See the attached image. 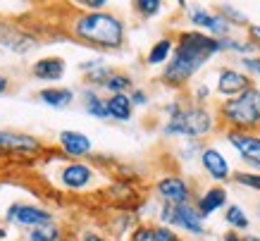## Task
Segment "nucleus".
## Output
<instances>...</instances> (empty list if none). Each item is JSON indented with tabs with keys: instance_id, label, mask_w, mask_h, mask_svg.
I'll use <instances>...</instances> for the list:
<instances>
[{
	"instance_id": "1",
	"label": "nucleus",
	"mask_w": 260,
	"mask_h": 241,
	"mask_svg": "<svg viewBox=\"0 0 260 241\" xmlns=\"http://www.w3.org/2000/svg\"><path fill=\"white\" fill-rule=\"evenodd\" d=\"M220 53V41L208 36L205 32H198V29L179 32L174 39V55L167 63V67H162L160 72V81L170 88H184Z\"/></svg>"
},
{
	"instance_id": "2",
	"label": "nucleus",
	"mask_w": 260,
	"mask_h": 241,
	"mask_svg": "<svg viewBox=\"0 0 260 241\" xmlns=\"http://www.w3.org/2000/svg\"><path fill=\"white\" fill-rule=\"evenodd\" d=\"M67 32L72 39L98 50H119L126 41V24L112 12H79L72 17Z\"/></svg>"
},
{
	"instance_id": "3",
	"label": "nucleus",
	"mask_w": 260,
	"mask_h": 241,
	"mask_svg": "<svg viewBox=\"0 0 260 241\" xmlns=\"http://www.w3.org/2000/svg\"><path fill=\"white\" fill-rule=\"evenodd\" d=\"M217 122L227 132H260V86L217 105Z\"/></svg>"
},
{
	"instance_id": "4",
	"label": "nucleus",
	"mask_w": 260,
	"mask_h": 241,
	"mask_svg": "<svg viewBox=\"0 0 260 241\" xmlns=\"http://www.w3.org/2000/svg\"><path fill=\"white\" fill-rule=\"evenodd\" d=\"M217 112L208 110L205 105H181V110L174 117H167V122L162 125V134L165 136H181L189 141H201L208 139L210 134L217 129Z\"/></svg>"
},
{
	"instance_id": "5",
	"label": "nucleus",
	"mask_w": 260,
	"mask_h": 241,
	"mask_svg": "<svg viewBox=\"0 0 260 241\" xmlns=\"http://www.w3.org/2000/svg\"><path fill=\"white\" fill-rule=\"evenodd\" d=\"M160 225H167L172 229H181L193 236H203L205 234V218L198 213L196 203H162L160 205Z\"/></svg>"
},
{
	"instance_id": "6",
	"label": "nucleus",
	"mask_w": 260,
	"mask_h": 241,
	"mask_svg": "<svg viewBox=\"0 0 260 241\" xmlns=\"http://www.w3.org/2000/svg\"><path fill=\"white\" fill-rule=\"evenodd\" d=\"M55 182L57 187L64 189V191L81 194V191H88V189L95 187L98 172H95L93 165L84 163V160H67V158H62V165L57 170Z\"/></svg>"
},
{
	"instance_id": "7",
	"label": "nucleus",
	"mask_w": 260,
	"mask_h": 241,
	"mask_svg": "<svg viewBox=\"0 0 260 241\" xmlns=\"http://www.w3.org/2000/svg\"><path fill=\"white\" fill-rule=\"evenodd\" d=\"M46 153V146L39 136L15 129H0V158H22L34 160Z\"/></svg>"
},
{
	"instance_id": "8",
	"label": "nucleus",
	"mask_w": 260,
	"mask_h": 241,
	"mask_svg": "<svg viewBox=\"0 0 260 241\" xmlns=\"http://www.w3.org/2000/svg\"><path fill=\"white\" fill-rule=\"evenodd\" d=\"M5 222L8 225H15L19 229H26L31 232L41 225H48V222H55L53 213L43 205H36V203H24V201H12L5 208Z\"/></svg>"
},
{
	"instance_id": "9",
	"label": "nucleus",
	"mask_w": 260,
	"mask_h": 241,
	"mask_svg": "<svg viewBox=\"0 0 260 241\" xmlns=\"http://www.w3.org/2000/svg\"><path fill=\"white\" fill-rule=\"evenodd\" d=\"M224 139L248 165V170L260 172V132H224Z\"/></svg>"
},
{
	"instance_id": "10",
	"label": "nucleus",
	"mask_w": 260,
	"mask_h": 241,
	"mask_svg": "<svg viewBox=\"0 0 260 241\" xmlns=\"http://www.w3.org/2000/svg\"><path fill=\"white\" fill-rule=\"evenodd\" d=\"M253 84V79L246 74L244 70H237V67H222L220 72H217V84H215V91H217V96H222L224 101H229V98H237V96H241L244 91H248Z\"/></svg>"
},
{
	"instance_id": "11",
	"label": "nucleus",
	"mask_w": 260,
	"mask_h": 241,
	"mask_svg": "<svg viewBox=\"0 0 260 241\" xmlns=\"http://www.w3.org/2000/svg\"><path fill=\"white\" fill-rule=\"evenodd\" d=\"M57 148L67 160H84L93 153V141L84 132L77 129H62L57 134Z\"/></svg>"
},
{
	"instance_id": "12",
	"label": "nucleus",
	"mask_w": 260,
	"mask_h": 241,
	"mask_svg": "<svg viewBox=\"0 0 260 241\" xmlns=\"http://www.w3.org/2000/svg\"><path fill=\"white\" fill-rule=\"evenodd\" d=\"M155 194L162 198V203H174V205H181V203H191V184L179 174H165L155 182Z\"/></svg>"
},
{
	"instance_id": "13",
	"label": "nucleus",
	"mask_w": 260,
	"mask_h": 241,
	"mask_svg": "<svg viewBox=\"0 0 260 241\" xmlns=\"http://www.w3.org/2000/svg\"><path fill=\"white\" fill-rule=\"evenodd\" d=\"M201 167H203L205 174L213 179V182H217V184L229 182V179H232V174H234V172H232L229 160L224 158V153H222L217 146L201 148Z\"/></svg>"
},
{
	"instance_id": "14",
	"label": "nucleus",
	"mask_w": 260,
	"mask_h": 241,
	"mask_svg": "<svg viewBox=\"0 0 260 241\" xmlns=\"http://www.w3.org/2000/svg\"><path fill=\"white\" fill-rule=\"evenodd\" d=\"M227 201H229L227 189L222 187V184H213V187L205 189L203 194L196 198V208H198V213H201V215L208 220L210 215H215L217 210L227 208V205H229Z\"/></svg>"
},
{
	"instance_id": "15",
	"label": "nucleus",
	"mask_w": 260,
	"mask_h": 241,
	"mask_svg": "<svg viewBox=\"0 0 260 241\" xmlns=\"http://www.w3.org/2000/svg\"><path fill=\"white\" fill-rule=\"evenodd\" d=\"M67 72V63L57 55H48V57H41L31 65V77L36 81H60Z\"/></svg>"
},
{
	"instance_id": "16",
	"label": "nucleus",
	"mask_w": 260,
	"mask_h": 241,
	"mask_svg": "<svg viewBox=\"0 0 260 241\" xmlns=\"http://www.w3.org/2000/svg\"><path fill=\"white\" fill-rule=\"evenodd\" d=\"M74 91H72L70 86H48V88H41L39 94H36V98H39L43 105H48V108L53 110H64L70 108L72 101H74Z\"/></svg>"
},
{
	"instance_id": "17",
	"label": "nucleus",
	"mask_w": 260,
	"mask_h": 241,
	"mask_svg": "<svg viewBox=\"0 0 260 241\" xmlns=\"http://www.w3.org/2000/svg\"><path fill=\"white\" fill-rule=\"evenodd\" d=\"M174 55V39L172 36H162L158 39L153 46H150L148 55H146V65L148 67H160V65H167Z\"/></svg>"
},
{
	"instance_id": "18",
	"label": "nucleus",
	"mask_w": 260,
	"mask_h": 241,
	"mask_svg": "<svg viewBox=\"0 0 260 241\" xmlns=\"http://www.w3.org/2000/svg\"><path fill=\"white\" fill-rule=\"evenodd\" d=\"M105 103H108L110 119H115V122H129V119L134 117V103H132L129 94L108 96V98H105Z\"/></svg>"
},
{
	"instance_id": "19",
	"label": "nucleus",
	"mask_w": 260,
	"mask_h": 241,
	"mask_svg": "<svg viewBox=\"0 0 260 241\" xmlns=\"http://www.w3.org/2000/svg\"><path fill=\"white\" fill-rule=\"evenodd\" d=\"M81 98H84V110H86V115H91L93 119H110L108 103H105V98H101L98 88H93V86L84 88V91H81Z\"/></svg>"
},
{
	"instance_id": "20",
	"label": "nucleus",
	"mask_w": 260,
	"mask_h": 241,
	"mask_svg": "<svg viewBox=\"0 0 260 241\" xmlns=\"http://www.w3.org/2000/svg\"><path fill=\"white\" fill-rule=\"evenodd\" d=\"M81 74L95 88V86H103L110 79L112 70L105 63H101V60H88V63H81Z\"/></svg>"
},
{
	"instance_id": "21",
	"label": "nucleus",
	"mask_w": 260,
	"mask_h": 241,
	"mask_svg": "<svg viewBox=\"0 0 260 241\" xmlns=\"http://www.w3.org/2000/svg\"><path fill=\"white\" fill-rule=\"evenodd\" d=\"M224 222L229 225L232 232H237V234L251 229V218L246 215V210L239 203H229L227 208H224Z\"/></svg>"
},
{
	"instance_id": "22",
	"label": "nucleus",
	"mask_w": 260,
	"mask_h": 241,
	"mask_svg": "<svg viewBox=\"0 0 260 241\" xmlns=\"http://www.w3.org/2000/svg\"><path fill=\"white\" fill-rule=\"evenodd\" d=\"M26 241H62V227L57 222L41 225L31 232H26Z\"/></svg>"
},
{
	"instance_id": "23",
	"label": "nucleus",
	"mask_w": 260,
	"mask_h": 241,
	"mask_svg": "<svg viewBox=\"0 0 260 241\" xmlns=\"http://www.w3.org/2000/svg\"><path fill=\"white\" fill-rule=\"evenodd\" d=\"M103 88H105L110 96L129 94V91L134 88V81H132V77H129V74H124V72H112L110 79L103 84Z\"/></svg>"
},
{
	"instance_id": "24",
	"label": "nucleus",
	"mask_w": 260,
	"mask_h": 241,
	"mask_svg": "<svg viewBox=\"0 0 260 241\" xmlns=\"http://www.w3.org/2000/svg\"><path fill=\"white\" fill-rule=\"evenodd\" d=\"M217 12H220V15L224 17V19H227V22L232 24V26H246V29L251 26V22H248V17H246L239 8H234V5H229V3H220V5H217Z\"/></svg>"
},
{
	"instance_id": "25",
	"label": "nucleus",
	"mask_w": 260,
	"mask_h": 241,
	"mask_svg": "<svg viewBox=\"0 0 260 241\" xmlns=\"http://www.w3.org/2000/svg\"><path fill=\"white\" fill-rule=\"evenodd\" d=\"M186 17H189V22L196 26L198 32H205V26H208L210 17H213V10H208L205 5H189L186 8Z\"/></svg>"
},
{
	"instance_id": "26",
	"label": "nucleus",
	"mask_w": 260,
	"mask_h": 241,
	"mask_svg": "<svg viewBox=\"0 0 260 241\" xmlns=\"http://www.w3.org/2000/svg\"><path fill=\"white\" fill-rule=\"evenodd\" d=\"M232 182L239 184L244 189H251V191H258L260 194V172H251V170H237L232 174Z\"/></svg>"
},
{
	"instance_id": "27",
	"label": "nucleus",
	"mask_w": 260,
	"mask_h": 241,
	"mask_svg": "<svg viewBox=\"0 0 260 241\" xmlns=\"http://www.w3.org/2000/svg\"><path fill=\"white\" fill-rule=\"evenodd\" d=\"M134 10L141 17H158L162 12V3L160 0H136Z\"/></svg>"
},
{
	"instance_id": "28",
	"label": "nucleus",
	"mask_w": 260,
	"mask_h": 241,
	"mask_svg": "<svg viewBox=\"0 0 260 241\" xmlns=\"http://www.w3.org/2000/svg\"><path fill=\"white\" fill-rule=\"evenodd\" d=\"M241 67L248 77H260V55H251V57H241Z\"/></svg>"
},
{
	"instance_id": "29",
	"label": "nucleus",
	"mask_w": 260,
	"mask_h": 241,
	"mask_svg": "<svg viewBox=\"0 0 260 241\" xmlns=\"http://www.w3.org/2000/svg\"><path fill=\"white\" fill-rule=\"evenodd\" d=\"M155 241H184L172 227L167 225H155Z\"/></svg>"
},
{
	"instance_id": "30",
	"label": "nucleus",
	"mask_w": 260,
	"mask_h": 241,
	"mask_svg": "<svg viewBox=\"0 0 260 241\" xmlns=\"http://www.w3.org/2000/svg\"><path fill=\"white\" fill-rule=\"evenodd\" d=\"M129 98H132V103H134V108H143V105H148V94L143 91V88H132L129 91Z\"/></svg>"
},
{
	"instance_id": "31",
	"label": "nucleus",
	"mask_w": 260,
	"mask_h": 241,
	"mask_svg": "<svg viewBox=\"0 0 260 241\" xmlns=\"http://www.w3.org/2000/svg\"><path fill=\"white\" fill-rule=\"evenodd\" d=\"M208 98H210V88H208V84H198L196 88H193V101H196L198 105H203Z\"/></svg>"
},
{
	"instance_id": "32",
	"label": "nucleus",
	"mask_w": 260,
	"mask_h": 241,
	"mask_svg": "<svg viewBox=\"0 0 260 241\" xmlns=\"http://www.w3.org/2000/svg\"><path fill=\"white\" fill-rule=\"evenodd\" d=\"M246 32H248V41L255 46V50H260V24H251Z\"/></svg>"
},
{
	"instance_id": "33",
	"label": "nucleus",
	"mask_w": 260,
	"mask_h": 241,
	"mask_svg": "<svg viewBox=\"0 0 260 241\" xmlns=\"http://www.w3.org/2000/svg\"><path fill=\"white\" fill-rule=\"evenodd\" d=\"M81 5L88 8L91 12H103V8L108 5V0H81Z\"/></svg>"
},
{
	"instance_id": "34",
	"label": "nucleus",
	"mask_w": 260,
	"mask_h": 241,
	"mask_svg": "<svg viewBox=\"0 0 260 241\" xmlns=\"http://www.w3.org/2000/svg\"><path fill=\"white\" fill-rule=\"evenodd\" d=\"M81 241H112V239H108V236H103V234H98V232H86L81 236Z\"/></svg>"
},
{
	"instance_id": "35",
	"label": "nucleus",
	"mask_w": 260,
	"mask_h": 241,
	"mask_svg": "<svg viewBox=\"0 0 260 241\" xmlns=\"http://www.w3.org/2000/svg\"><path fill=\"white\" fill-rule=\"evenodd\" d=\"M8 88H10V79H8V74H3V72H0V96L8 94Z\"/></svg>"
},
{
	"instance_id": "36",
	"label": "nucleus",
	"mask_w": 260,
	"mask_h": 241,
	"mask_svg": "<svg viewBox=\"0 0 260 241\" xmlns=\"http://www.w3.org/2000/svg\"><path fill=\"white\" fill-rule=\"evenodd\" d=\"M224 241H244V236H239L237 232H227L224 234Z\"/></svg>"
},
{
	"instance_id": "37",
	"label": "nucleus",
	"mask_w": 260,
	"mask_h": 241,
	"mask_svg": "<svg viewBox=\"0 0 260 241\" xmlns=\"http://www.w3.org/2000/svg\"><path fill=\"white\" fill-rule=\"evenodd\" d=\"M244 241H260V234H248V236H244Z\"/></svg>"
},
{
	"instance_id": "38",
	"label": "nucleus",
	"mask_w": 260,
	"mask_h": 241,
	"mask_svg": "<svg viewBox=\"0 0 260 241\" xmlns=\"http://www.w3.org/2000/svg\"><path fill=\"white\" fill-rule=\"evenodd\" d=\"M5 239H8V229L0 225V241H5Z\"/></svg>"
},
{
	"instance_id": "39",
	"label": "nucleus",
	"mask_w": 260,
	"mask_h": 241,
	"mask_svg": "<svg viewBox=\"0 0 260 241\" xmlns=\"http://www.w3.org/2000/svg\"><path fill=\"white\" fill-rule=\"evenodd\" d=\"M0 189H3V182H0Z\"/></svg>"
}]
</instances>
